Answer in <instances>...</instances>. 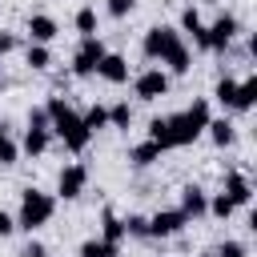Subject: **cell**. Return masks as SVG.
I'll return each mask as SVG.
<instances>
[{
  "label": "cell",
  "mask_w": 257,
  "mask_h": 257,
  "mask_svg": "<svg viewBox=\"0 0 257 257\" xmlns=\"http://www.w3.org/2000/svg\"><path fill=\"white\" fill-rule=\"evenodd\" d=\"M72 28H76V36H96V32H100L96 4H80V8L72 12Z\"/></svg>",
  "instance_id": "cell-23"
},
{
  "label": "cell",
  "mask_w": 257,
  "mask_h": 257,
  "mask_svg": "<svg viewBox=\"0 0 257 257\" xmlns=\"http://www.w3.org/2000/svg\"><path fill=\"white\" fill-rule=\"evenodd\" d=\"M12 233H16V217H12L8 209H0V241H8Z\"/></svg>",
  "instance_id": "cell-37"
},
{
  "label": "cell",
  "mask_w": 257,
  "mask_h": 257,
  "mask_svg": "<svg viewBox=\"0 0 257 257\" xmlns=\"http://www.w3.org/2000/svg\"><path fill=\"white\" fill-rule=\"evenodd\" d=\"M108 52V44H104V36L96 32V36H80L76 40V48H72V64H68V76H76V80H88V76H96V64H100V56Z\"/></svg>",
  "instance_id": "cell-5"
},
{
  "label": "cell",
  "mask_w": 257,
  "mask_h": 257,
  "mask_svg": "<svg viewBox=\"0 0 257 257\" xmlns=\"http://www.w3.org/2000/svg\"><path fill=\"white\" fill-rule=\"evenodd\" d=\"M161 157H165V153H161V145H153L149 137H145V141H137V145H128V153H124L128 169H137V173H141V169H153Z\"/></svg>",
  "instance_id": "cell-17"
},
{
  "label": "cell",
  "mask_w": 257,
  "mask_h": 257,
  "mask_svg": "<svg viewBox=\"0 0 257 257\" xmlns=\"http://www.w3.org/2000/svg\"><path fill=\"white\" fill-rule=\"evenodd\" d=\"M24 40H32V44H56L60 40V20L52 12H28L24 16Z\"/></svg>",
  "instance_id": "cell-11"
},
{
  "label": "cell",
  "mask_w": 257,
  "mask_h": 257,
  "mask_svg": "<svg viewBox=\"0 0 257 257\" xmlns=\"http://www.w3.org/2000/svg\"><path fill=\"white\" fill-rule=\"evenodd\" d=\"M193 257H213V249H201V253H193Z\"/></svg>",
  "instance_id": "cell-38"
},
{
  "label": "cell",
  "mask_w": 257,
  "mask_h": 257,
  "mask_svg": "<svg viewBox=\"0 0 257 257\" xmlns=\"http://www.w3.org/2000/svg\"><path fill=\"white\" fill-rule=\"evenodd\" d=\"M137 4H141V0H104V16H108V20H128V16L137 12Z\"/></svg>",
  "instance_id": "cell-33"
},
{
  "label": "cell",
  "mask_w": 257,
  "mask_h": 257,
  "mask_svg": "<svg viewBox=\"0 0 257 257\" xmlns=\"http://www.w3.org/2000/svg\"><path fill=\"white\" fill-rule=\"evenodd\" d=\"M161 68H165L169 76H189V72H193V48H189L185 40H177L173 52L161 60Z\"/></svg>",
  "instance_id": "cell-19"
},
{
  "label": "cell",
  "mask_w": 257,
  "mask_h": 257,
  "mask_svg": "<svg viewBox=\"0 0 257 257\" xmlns=\"http://www.w3.org/2000/svg\"><path fill=\"white\" fill-rule=\"evenodd\" d=\"M189 229V217L177 205H165L157 213H149V241H177Z\"/></svg>",
  "instance_id": "cell-10"
},
{
  "label": "cell",
  "mask_w": 257,
  "mask_h": 257,
  "mask_svg": "<svg viewBox=\"0 0 257 257\" xmlns=\"http://www.w3.org/2000/svg\"><path fill=\"white\" fill-rule=\"evenodd\" d=\"M0 84H4V60H0Z\"/></svg>",
  "instance_id": "cell-39"
},
{
  "label": "cell",
  "mask_w": 257,
  "mask_h": 257,
  "mask_svg": "<svg viewBox=\"0 0 257 257\" xmlns=\"http://www.w3.org/2000/svg\"><path fill=\"white\" fill-rule=\"evenodd\" d=\"M20 48H24V36H20V32H12V28H0V60L16 56Z\"/></svg>",
  "instance_id": "cell-32"
},
{
  "label": "cell",
  "mask_w": 257,
  "mask_h": 257,
  "mask_svg": "<svg viewBox=\"0 0 257 257\" xmlns=\"http://www.w3.org/2000/svg\"><path fill=\"white\" fill-rule=\"evenodd\" d=\"M16 165H20V145L8 133V124L0 120V169H16Z\"/></svg>",
  "instance_id": "cell-26"
},
{
  "label": "cell",
  "mask_w": 257,
  "mask_h": 257,
  "mask_svg": "<svg viewBox=\"0 0 257 257\" xmlns=\"http://www.w3.org/2000/svg\"><path fill=\"white\" fill-rule=\"evenodd\" d=\"M52 141H60V149L64 153H84L88 145H92V133L84 128V120H80V112L76 108H64L56 120H52Z\"/></svg>",
  "instance_id": "cell-3"
},
{
  "label": "cell",
  "mask_w": 257,
  "mask_h": 257,
  "mask_svg": "<svg viewBox=\"0 0 257 257\" xmlns=\"http://www.w3.org/2000/svg\"><path fill=\"white\" fill-rule=\"evenodd\" d=\"M96 76H100L104 84H112V88L128 84V76H133V68H128V56H124V52H116V48H108V52L100 56V64H96Z\"/></svg>",
  "instance_id": "cell-14"
},
{
  "label": "cell",
  "mask_w": 257,
  "mask_h": 257,
  "mask_svg": "<svg viewBox=\"0 0 257 257\" xmlns=\"http://www.w3.org/2000/svg\"><path fill=\"white\" fill-rule=\"evenodd\" d=\"M233 213H237V205H233V201H229V197H225L221 189H217V193H209V205H205V217H213V221H221V225H225V221H229Z\"/></svg>",
  "instance_id": "cell-28"
},
{
  "label": "cell",
  "mask_w": 257,
  "mask_h": 257,
  "mask_svg": "<svg viewBox=\"0 0 257 257\" xmlns=\"http://www.w3.org/2000/svg\"><path fill=\"white\" fill-rule=\"evenodd\" d=\"M80 120H84V128L96 137V133H104L108 128V104H100V100H92L84 112H80Z\"/></svg>",
  "instance_id": "cell-27"
},
{
  "label": "cell",
  "mask_w": 257,
  "mask_h": 257,
  "mask_svg": "<svg viewBox=\"0 0 257 257\" xmlns=\"http://www.w3.org/2000/svg\"><path fill=\"white\" fill-rule=\"evenodd\" d=\"M12 217H16V233L32 237V233H40L56 217V197L44 193V189H36V185H28V189H20V205H16Z\"/></svg>",
  "instance_id": "cell-2"
},
{
  "label": "cell",
  "mask_w": 257,
  "mask_h": 257,
  "mask_svg": "<svg viewBox=\"0 0 257 257\" xmlns=\"http://www.w3.org/2000/svg\"><path fill=\"white\" fill-rule=\"evenodd\" d=\"M221 193H225L237 209H249V205H253V181H249V173L225 169V173H221Z\"/></svg>",
  "instance_id": "cell-12"
},
{
  "label": "cell",
  "mask_w": 257,
  "mask_h": 257,
  "mask_svg": "<svg viewBox=\"0 0 257 257\" xmlns=\"http://www.w3.org/2000/svg\"><path fill=\"white\" fill-rule=\"evenodd\" d=\"M165 116H169L173 149H189V145H197V141L205 137V124H209L213 108H209V96H193L181 112H165Z\"/></svg>",
  "instance_id": "cell-1"
},
{
  "label": "cell",
  "mask_w": 257,
  "mask_h": 257,
  "mask_svg": "<svg viewBox=\"0 0 257 257\" xmlns=\"http://www.w3.org/2000/svg\"><path fill=\"white\" fill-rule=\"evenodd\" d=\"M76 257H120V245H108L100 237H84L76 245Z\"/></svg>",
  "instance_id": "cell-29"
},
{
  "label": "cell",
  "mask_w": 257,
  "mask_h": 257,
  "mask_svg": "<svg viewBox=\"0 0 257 257\" xmlns=\"http://www.w3.org/2000/svg\"><path fill=\"white\" fill-rule=\"evenodd\" d=\"M64 108H72V100H68L64 92H48V100H44V112H48V120H56Z\"/></svg>",
  "instance_id": "cell-34"
},
{
  "label": "cell",
  "mask_w": 257,
  "mask_h": 257,
  "mask_svg": "<svg viewBox=\"0 0 257 257\" xmlns=\"http://www.w3.org/2000/svg\"><path fill=\"white\" fill-rule=\"evenodd\" d=\"M209 100H217L229 116H233V100H237V76L233 72H221L217 80H213V92H209Z\"/></svg>",
  "instance_id": "cell-22"
},
{
  "label": "cell",
  "mask_w": 257,
  "mask_h": 257,
  "mask_svg": "<svg viewBox=\"0 0 257 257\" xmlns=\"http://www.w3.org/2000/svg\"><path fill=\"white\" fill-rule=\"evenodd\" d=\"M205 205H209V189L197 185V181H185L181 193H177V209L189 217V225L193 221H205Z\"/></svg>",
  "instance_id": "cell-13"
},
{
  "label": "cell",
  "mask_w": 257,
  "mask_h": 257,
  "mask_svg": "<svg viewBox=\"0 0 257 257\" xmlns=\"http://www.w3.org/2000/svg\"><path fill=\"white\" fill-rule=\"evenodd\" d=\"M213 257H249V241H241V237H221V241L213 245Z\"/></svg>",
  "instance_id": "cell-31"
},
{
  "label": "cell",
  "mask_w": 257,
  "mask_h": 257,
  "mask_svg": "<svg viewBox=\"0 0 257 257\" xmlns=\"http://www.w3.org/2000/svg\"><path fill=\"white\" fill-rule=\"evenodd\" d=\"M181 40V32H177V24H149L145 32H141V56L149 60V64H161L169 52H173V44Z\"/></svg>",
  "instance_id": "cell-7"
},
{
  "label": "cell",
  "mask_w": 257,
  "mask_h": 257,
  "mask_svg": "<svg viewBox=\"0 0 257 257\" xmlns=\"http://www.w3.org/2000/svg\"><path fill=\"white\" fill-rule=\"evenodd\" d=\"M16 145H20V157L40 161V157L52 149V133H48V128H24V137H20Z\"/></svg>",
  "instance_id": "cell-18"
},
{
  "label": "cell",
  "mask_w": 257,
  "mask_h": 257,
  "mask_svg": "<svg viewBox=\"0 0 257 257\" xmlns=\"http://www.w3.org/2000/svg\"><path fill=\"white\" fill-rule=\"evenodd\" d=\"M133 116H137V108H133V100H128V96L108 104V128H116V133H128V128H133Z\"/></svg>",
  "instance_id": "cell-24"
},
{
  "label": "cell",
  "mask_w": 257,
  "mask_h": 257,
  "mask_svg": "<svg viewBox=\"0 0 257 257\" xmlns=\"http://www.w3.org/2000/svg\"><path fill=\"white\" fill-rule=\"evenodd\" d=\"M100 241H108V245H124L128 237H124V221H120V213L112 209V205H104L100 209V233H96Z\"/></svg>",
  "instance_id": "cell-20"
},
{
  "label": "cell",
  "mask_w": 257,
  "mask_h": 257,
  "mask_svg": "<svg viewBox=\"0 0 257 257\" xmlns=\"http://www.w3.org/2000/svg\"><path fill=\"white\" fill-rule=\"evenodd\" d=\"M24 128H52L44 104H28V116H24Z\"/></svg>",
  "instance_id": "cell-35"
},
{
  "label": "cell",
  "mask_w": 257,
  "mask_h": 257,
  "mask_svg": "<svg viewBox=\"0 0 257 257\" xmlns=\"http://www.w3.org/2000/svg\"><path fill=\"white\" fill-rule=\"evenodd\" d=\"M145 137H149L153 145H161V153H173V133H169V116H165V112L149 116V128H145Z\"/></svg>",
  "instance_id": "cell-25"
},
{
  "label": "cell",
  "mask_w": 257,
  "mask_h": 257,
  "mask_svg": "<svg viewBox=\"0 0 257 257\" xmlns=\"http://www.w3.org/2000/svg\"><path fill=\"white\" fill-rule=\"evenodd\" d=\"M205 137H209L217 149H233V145H237V120H233L229 112H221V116H209V124H205Z\"/></svg>",
  "instance_id": "cell-15"
},
{
  "label": "cell",
  "mask_w": 257,
  "mask_h": 257,
  "mask_svg": "<svg viewBox=\"0 0 257 257\" xmlns=\"http://www.w3.org/2000/svg\"><path fill=\"white\" fill-rule=\"evenodd\" d=\"M20 60H24V68H28V72H52V64H56L52 44H32V40H24Z\"/></svg>",
  "instance_id": "cell-16"
},
{
  "label": "cell",
  "mask_w": 257,
  "mask_h": 257,
  "mask_svg": "<svg viewBox=\"0 0 257 257\" xmlns=\"http://www.w3.org/2000/svg\"><path fill=\"white\" fill-rule=\"evenodd\" d=\"M257 108V76H241L237 80V100H233V116H249Z\"/></svg>",
  "instance_id": "cell-21"
},
{
  "label": "cell",
  "mask_w": 257,
  "mask_h": 257,
  "mask_svg": "<svg viewBox=\"0 0 257 257\" xmlns=\"http://www.w3.org/2000/svg\"><path fill=\"white\" fill-rule=\"evenodd\" d=\"M124 237L128 241H149V217L145 213H124Z\"/></svg>",
  "instance_id": "cell-30"
},
{
  "label": "cell",
  "mask_w": 257,
  "mask_h": 257,
  "mask_svg": "<svg viewBox=\"0 0 257 257\" xmlns=\"http://www.w3.org/2000/svg\"><path fill=\"white\" fill-rule=\"evenodd\" d=\"M205 32H209V52H213V56H225V52L245 36V24H241L237 12H217Z\"/></svg>",
  "instance_id": "cell-4"
},
{
  "label": "cell",
  "mask_w": 257,
  "mask_h": 257,
  "mask_svg": "<svg viewBox=\"0 0 257 257\" xmlns=\"http://www.w3.org/2000/svg\"><path fill=\"white\" fill-rule=\"evenodd\" d=\"M88 193V165L84 161H64L60 169H56V189H52V197L56 201H80Z\"/></svg>",
  "instance_id": "cell-8"
},
{
  "label": "cell",
  "mask_w": 257,
  "mask_h": 257,
  "mask_svg": "<svg viewBox=\"0 0 257 257\" xmlns=\"http://www.w3.org/2000/svg\"><path fill=\"white\" fill-rule=\"evenodd\" d=\"M209 20L201 16V8L197 4H185L181 8V16H177V32H181V40L193 48V52H209Z\"/></svg>",
  "instance_id": "cell-9"
},
{
  "label": "cell",
  "mask_w": 257,
  "mask_h": 257,
  "mask_svg": "<svg viewBox=\"0 0 257 257\" xmlns=\"http://www.w3.org/2000/svg\"><path fill=\"white\" fill-rule=\"evenodd\" d=\"M16 257H48V245H44V241H40V237L32 233V237H28L24 245H20V253H16Z\"/></svg>",
  "instance_id": "cell-36"
},
{
  "label": "cell",
  "mask_w": 257,
  "mask_h": 257,
  "mask_svg": "<svg viewBox=\"0 0 257 257\" xmlns=\"http://www.w3.org/2000/svg\"><path fill=\"white\" fill-rule=\"evenodd\" d=\"M128 84H133V96H137L141 104H157L161 96H169L173 76H169L161 64H149V68H141L137 76H128Z\"/></svg>",
  "instance_id": "cell-6"
}]
</instances>
